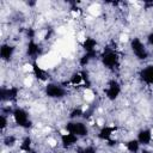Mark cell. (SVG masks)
Listing matches in <instances>:
<instances>
[{
  "label": "cell",
  "mask_w": 153,
  "mask_h": 153,
  "mask_svg": "<svg viewBox=\"0 0 153 153\" xmlns=\"http://www.w3.org/2000/svg\"><path fill=\"white\" fill-rule=\"evenodd\" d=\"M99 61L105 69L115 71V68H117L121 62V56L117 48L114 47L104 48L103 51L99 54Z\"/></svg>",
  "instance_id": "6da1fadb"
},
{
  "label": "cell",
  "mask_w": 153,
  "mask_h": 153,
  "mask_svg": "<svg viewBox=\"0 0 153 153\" xmlns=\"http://www.w3.org/2000/svg\"><path fill=\"white\" fill-rule=\"evenodd\" d=\"M44 96L48 97L49 99L53 100H62L65 98H67L68 96V90L63 84L56 82V81H48L44 85L43 88Z\"/></svg>",
  "instance_id": "7a4b0ae2"
},
{
  "label": "cell",
  "mask_w": 153,
  "mask_h": 153,
  "mask_svg": "<svg viewBox=\"0 0 153 153\" xmlns=\"http://www.w3.org/2000/svg\"><path fill=\"white\" fill-rule=\"evenodd\" d=\"M63 129L66 131L78 136L80 140L85 139V137H87L90 135V127L82 120H68L65 123Z\"/></svg>",
  "instance_id": "3957f363"
},
{
  "label": "cell",
  "mask_w": 153,
  "mask_h": 153,
  "mask_svg": "<svg viewBox=\"0 0 153 153\" xmlns=\"http://www.w3.org/2000/svg\"><path fill=\"white\" fill-rule=\"evenodd\" d=\"M129 49L137 61H146L149 57V49L139 37H133L129 39Z\"/></svg>",
  "instance_id": "277c9868"
},
{
  "label": "cell",
  "mask_w": 153,
  "mask_h": 153,
  "mask_svg": "<svg viewBox=\"0 0 153 153\" xmlns=\"http://www.w3.org/2000/svg\"><path fill=\"white\" fill-rule=\"evenodd\" d=\"M11 117H12L13 123L17 127H19L20 129H29V128L32 127V120H31V116H30L29 111L25 110L22 106L13 108Z\"/></svg>",
  "instance_id": "5b68a950"
},
{
  "label": "cell",
  "mask_w": 153,
  "mask_h": 153,
  "mask_svg": "<svg viewBox=\"0 0 153 153\" xmlns=\"http://www.w3.org/2000/svg\"><path fill=\"white\" fill-rule=\"evenodd\" d=\"M104 96L109 102H115L120 98L122 93V85L116 79H110L106 81L104 87Z\"/></svg>",
  "instance_id": "8992f818"
},
{
  "label": "cell",
  "mask_w": 153,
  "mask_h": 153,
  "mask_svg": "<svg viewBox=\"0 0 153 153\" xmlns=\"http://www.w3.org/2000/svg\"><path fill=\"white\" fill-rule=\"evenodd\" d=\"M20 94L18 86H1L0 88V99L4 104L5 102H13L16 100Z\"/></svg>",
  "instance_id": "52a82bcc"
},
{
  "label": "cell",
  "mask_w": 153,
  "mask_h": 153,
  "mask_svg": "<svg viewBox=\"0 0 153 153\" xmlns=\"http://www.w3.org/2000/svg\"><path fill=\"white\" fill-rule=\"evenodd\" d=\"M80 141V139L68 131H66L63 129L62 133H60V143H61V147L63 149H71L73 148L74 146H76V143Z\"/></svg>",
  "instance_id": "ba28073f"
},
{
  "label": "cell",
  "mask_w": 153,
  "mask_h": 153,
  "mask_svg": "<svg viewBox=\"0 0 153 153\" xmlns=\"http://www.w3.org/2000/svg\"><path fill=\"white\" fill-rule=\"evenodd\" d=\"M17 47L10 42H2L0 45V57L2 62H10L14 54H16Z\"/></svg>",
  "instance_id": "9c48e42d"
},
{
  "label": "cell",
  "mask_w": 153,
  "mask_h": 153,
  "mask_svg": "<svg viewBox=\"0 0 153 153\" xmlns=\"http://www.w3.org/2000/svg\"><path fill=\"white\" fill-rule=\"evenodd\" d=\"M42 54V47L38 42H36L35 39H31V41H27L26 43V47H25V55L33 60V61H37V57Z\"/></svg>",
  "instance_id": "30bf717a"
},
{
  "label": "cell",
  "mask_w": 153,
  "mask_h": 153,
  "mask_svg": "<svg viewBox=\"0 0 153 153\" xmlns=\"http://www.w3.org/2000/svg\"><path fill=\"white\" fill-rule=\"evenodd\" d=\"M139 79L146 86H153V63L146 65L139 71Z\"/></svg>",
  "instance_id": "8fae6325"
},
{
  "label": "cell",
  "mask_w": 153,
  "mask_h": 153,
  "mask_svg": "<svg viewBox=\"0 0 153 153\" xmlns=\"http://www.w3.org/2000/svg\"><path fill=\"white\" fill-rule=\"evenodd\" d=\"M136 139L142 147H148L153 141V129L141 128L136 134Z\"/></svg>",
  "instance_id": "7c38bea8"
},
{
  "label": "cell",
  "mask_w": 153,
  "mask_h": 153,
  "mask_svg": "<svg viewBox=\"0 0 153 153\" xmlns=\"http://www.w3.org/2000/svg\"><path fill=\"white\" fill-rule=\"evenodd\" d=\"M116 128L114 126H109V124H104L99 128V130L97 131V139L104 142L110 141L111 139H114Z\"/></svg>",
  "instance_id": "4fadbf2b"
},
{
  "label": "cell",
  "mask_w": 153,
  "mask_h": 153,
  "mask_svg": "<svg viewBox=\"0 0 153 153\" xmlns=\"http://www.w3.org/2000/svg\"><path fill=\"white\" fill-rule=\"evenodd\" d=\"M84 53H98V41L92 36H86L81 42Z\"/></svg>",
  "instance_id": "5bb4252c"
},
{
  "label": "cell",
  "mask_w": 153,
  "mask_h": 153,
  "mask_svg": "<svg viewBox=\"0 0 153 153\" xmlns=\"http://www.w3.org/2000/svg\"><path fill=\"white\" fill-rule=\"evenodd\" d=\"M141 147L142 146L140 145V142L137 141L136 137H130L124 141V148L129 153H140V151L142 149Z\"/></svg>",
  "instance_id": "9a60e30c"
},
{
  "label": "cell",
  "mask_w": 153,
  "mask_h": 153,
  "mask_svg": "<svg viewBox=\"0 0 153 153\" xmlns=\"http://www.w3.org/2000/svg\"><path fill=\"white\" fill-rule=\"evenodd\" d=\"M19 149L22 153H32L33 152V140L30 135H26L22 139L19 143Z\"/></svg>",
  "instance_id": "2e32d148"
},
{
  "label": "cell",
  "mask_w": 153,
  "mask_h": 153,
  "mask_svg": "<svg viewBox=\"0 0 153 153\" xmlns=\"http://www.w3.org/2000/svg\"><path fill=\"white\" fill-rule=\"evenodd\" d=\"M17 142H18V139H17V136L14 134H10L8 133V134H5L4 137H2V145L5 147H7V148L14 147L17 145Z\"/></svg>",
  "instance_id": "e0dca14e"
},
{
  "label": "cell",
  "mask_w": 153,
  "mask_h": 153,
  "mask_svg": "<svg viewBox=\"0 0 153 153\" xmlns=\"http://www.w3.org/2000/svg\"><path fill=\"white\" fill-rule=\"evenodd\" d=\"M10 126V115H6V114H1L0 115V128H1V131L4 133L6 128H8Z\"/></svg>",
  "instance_id": "ac0fdd59"
},
{
  "label": "cell",
  "mask_w": 153,
  "mask_h": 153,
  "mask_svg": "<svg viewBox=\"0 0 153 153\" xmlns=\"http://www.w3.org/2000/svg\"><path fill=\"white\" fill-rule=\"evenodd\" d=\"M75 153H98V151L93 145H86V146L76 148Z\"/></svg>",
  "instance_id": "d6986e66"
},
{
  "label": "cell",
  "mask_w": 153,
  "mask_h": 153,
  "mask_svg": "<svg viewBox=\"0 0 153 153\" xmlns=\"http://www.w3.org/2000/svg\"><path fill=\"white\" fill-rule=\"evenodd\" d=\"M146 43H147V45H149V47L153 48V30L147 33V36H146Z\"/></svg>",
  "instance_id": "ffe728a7"
},
{
  "label": "cell",
  "mask_w": 153,
  "mask_h": 153,
  "mask_svg": "<svg viewBox=\"0 0 153 153\" xmlns=\"http://www.w3.org/2000/svg\"><path fill=\"white\" fill-rule=\"evenodd\" d=\"M140 153H153V151H149V149H147V148L145 147V148H142V149L140 151Z\"/></svg>",
  "instance_id": "44dd1931"
}]
</instances>
